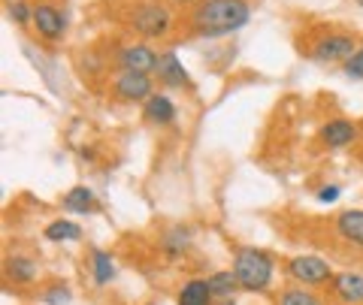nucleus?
Instances as JSON below:
<instances>
[{"label": "nucleus", "instance_id": "obj_1", "mask_svg": "<svg viewBox=\"0 0 363 305\" xmlns=\"http://www.w3.org/2000/svg\"><path fill=\"white\" fill-rule=\"evenodd\" d=\"M252 18V6L245 0H200L191 9L188 25L197 37L206 40H218V37H230V33L242 30Z\"/></svg>", "mask_w": 363, "mask_h": 305}, {"label": "nucleus", "instance_id": "obj_2", "mask_svg": "<svg viewBox=\"0 0 363 305\" xmlns=\"http://www.w3.org/2000/svg\"><path fill=\"white\" fill-rule=\"evenodd\" d=\"M233 275L240 278L242 290L260 293L269 287L272 281V260L260 251V248H240L233 254Z\"/></svg>", "mask_w": 363, "mask_h": 305}, {"label": "nucleus", "instance_id": "obj_3", "mask_svg": "<svg viewBox=\"0 0 363 305\" xmlns=\"http://www.w3.org/2000/svg\"><path fill=\"white\" fill-rule=\"evenodd\" d=\"M130 28L145 40H157V37H167L169 33V28H173V16H169V9L161 6V4H143V6L133 9Z\"/></svg>", "mask_w": 363, "mask_h": 305}, {"label": "nucleus", "instance_id": "obj_4", "mask_svg": "<svg viewBox=\"0 0 363 305\" xmlns=\"http://www.w3.org/2000/svg\"><path fill=\"white\" fill-rule=\"evenodd\" d=\"M354 52H357V46H354V37H351V33H327L324 40L315 42L312 58L321 61V64H336V61L345 64Z\"/></svg>", "mask_w": 363, "mask_h": 305}, {"label": "nucleus", "instance_id": "obj_5", "mask_svg": "<svg viewBox=\"0 0 363 305\" xmlns=\"http://www.w3.org/2000/svg\"><path fill=\"white\" fill-rule=\"evenodd\" d=\"M288 275L297 278L300 284H324V281L330 278V266L318 254H300L288 263Z\"/></svg>", "mask_w": 363, "mask_h": 305}, {"label": "nucleus", "instance_id": "obj_6", "mask_svg": "<svg viewBox=\"0 0 363 305\" xmlns=\"http://www.w3.org/2000/svg\"><path fill=\"white\" fill-rule=\"evenodd\" d=\"M112 91H116L118 100L124 103H145L155 91H152V76L145 73H118L116 85H112Z\"/></svg>", "mask_w": 363, "mask_h": 305}, {"label": "nucleus", "instance_id": "obj_7", "mask_svg": "<svg viewBox=\"0 0 363 305\" xmlns=\"http://www.w3.org/2000/svg\"><path fill=\"white\" fill-rule=\"evenodd\" d=\"M157 54L155 49H149L145 42H130V46H124L118 52V67L124 73H155V67H157Z\"/></svg>", "mask_w": 363, "mask_h": 305}, {"label": "nucleus", "instance_id": "obj_8", "mask_svg": "<svg viewBox=\"0 0 363 305\" xmlns=\"http://www.w3.org/2000/svg\"><path fill=\"white\" fill-rule=\"evenodd\" d=\"M33 28H37L43 40L55 42L67 33V16L61 9H55L52 4H40V6H33Z\"/></svg>", "mask_w": 363, "mask_h": 305}, {"label": "nucleus", "instance_id": "obj_9", "mask_svg": "<svg viewBox=\"0 0 363 305\" xmlns=\"http://www.w3.org/2000/svg\"><path fill=\"white\" fill-rule=\"evenodd\" d=\"M155 73H157V82L167 85V88H188L191 85V76L185 70V64L179 61L176 52H164L161 58H157Z\"/></svg>", "mask_w": 363, "mask_h": 305}, {"label": "nucleus", "instance_id": "obj_10", "mask_svg": "<svg viewBox=\"0 0 363 305\" xmlns=\"http://www.w3.org/2000/svg\"><path fill=\"white\" fill-rule=\"evenodd\" d=\"M354 139H357V127L345 118H330L321 127V142L327 149H345V145H351Z\"/></svg>", "mask_w": 363, "mask_h": 305}, {"label": "nucleus", "instance_id": "obj_11", "mask_svg": "<svg viewBox=\"0 0 363 305\" xmlns=\"http://www.w3.org/2000/svg\"><path fill=\"white\" fill-rule=\"evenodd\" d=\"M143 115L152 124H173L176 121V103L167 94H152L143 106Z\"/></svg>", "mask_w": 363, "mask_h": 305}, {"label": "nucleus", "instance_id": "obj_12", "mask_svg": "<svg viewBox=\"0 0 363 305\" xmlns=\"http://www.w3.org/2000/svg\"><path fill=\"white\" fill-rule=\"evenodd\" d=\"M333 290H336V297L342 302L357 305V302H363V275H357V272H339L333 278Z\"/></svg>", "mask_w": 363, "mask_h": 305}, {"label": "nucleus", "instance_id": "obj_13", "mask_svg": "<svg viewBox=\"0 0 363 305\" xmlns=\"http://www.w3.org/2000/svg\"><path fill=\"white\" fill-rule=\"evenodd\" d=\"M336 230L345 242H354L363 248V209H348L336 218Z\"/></svg>", "mask_w": 363, "mask_h": 305}, {"label": "nucleus", "instance_id": "obj_14", "mask_svg": "<svg viewBox=\"0 0 363 305\" xmlns=\"http://www.w3.org/2000/svg\"><path fill=\"white\" fill-rule=\"evenodd\" d=\"M37 260L28 257V254H13L6 260V275L16 281V284H30L33 278H37Z\"/></svg>", "mask_w": 363, "mask_h": 305}, {"label": "nucleus", "instance_id": "obj_15", "mask_svg": "<svg viewBox=\"0 0 363 305\" xmlns=\"http://www.w3.org/2000/svg\"><path fill=\"white\" fill-rule=\"evenodd\" d=\"M91 272H94V284H109V281H116V260H112L109 251H104V248H94L91 251Z\"/></svg>", "mask_w": 363, "mask_h": 305}, {"label": "nucleus", "instance_id": "obj_16", "mask_svg": "<svg viewBox=\"0 0 363 305\" xmlns=\"http://www.w3.org/2000/svg\"><path fill=\"white\" fill-rule=\"evenodd\" d=\"M179 305H212V290L206 278H191L179 290Z\"/></svg>", "mask_w": 363, "mask_h": 305}, {"label": "nucleus", "instance_id": "obj_17", "mask_svg": "<svg viewBox=\"0 0 363 305\" xmlns=\"http://www.w3.org/2000/svg\"><path fill=\"white\" fill-rule=\"evenodd\" d=\"M206 284H209L215 299H230L233 293L240 290V278L233 275V269H224V272H212L206 278Z\"/></svg>", "mask_w": 363, "mask_h": 305}, {"label": "nucleus", "instance_id": "obj_18", "mask_svg": "<svg viewBox=\"0 0 363 305\" xmlns=\"http://www.w3.org/2000/svg\"><path fill=\"white\" fill-rule=\"evenodd\" d=\"M94 206H97L94 190L85 188V185L73 188L70 194L64 197V209H67V212H73V214H88V212H94Z\"/></svg>", "mask_w": 363, "mask_h": 305}, {"label": "nucleus", "instance_id": "obj_19", "mask_svg": "<svg viewBox=\"0 0 363 305\" xmlns=\"http://www.w3.org/2000/svg\"><path fill=\"white\" fill-rule=\"evenodd\" d=\"M45 239L49 242H76V239H82V227L67 218H58L45 227Z\"/></svg>", "mask_w": 363, "mask_h": 305}, {"label": "nucleus", "instance_id": "obj_20", "mask_svg": "<svg viewBox=\"0 0 363 305\" xmlns=\"http://www.w3.org/2000/svg\"><path fill=\"white\" fill-rule=\"evenodd\" d=\"M191 239V233L185 230V227H173V230H167L164 233V242H161V248H164V254L167 257H182L188 251V242Z\"/></svg>", "mask_w": 363, "mask_h": 305}, {"label": "nucleus", "instance_id": "obj_21", "mask_svg": "<svg viewBox=\"0 0 363 305\" xmlns=\"http://www.w3.org/2000/svg\"><path fill=\"white\" fill-rule=\"evenodd\" d=\"M279 305H321V302H318V297H315V293H309V290H303V287H291V290L281 293Z\"/></svg>", "mask_w": 363, "mask_h": 305}, {"label": "nucleus", "instance_id": "obj_22", "mask_svg": "<svg viewBox=\"0 0 363 305\" xmlns=\"http://www.w3.org/2000/svg\"><path fill=\"white\" fill-rule=\"evenodd\" d=\"M6 16L13 18L16 25H33V6H28V0H13Z\"/></svg>", "mask_w": 363, "mask_h": 305}, {"label": "nucleus", "instance_id": "obj_23", "mask_svg": "<svg viewBox=\"0 0 363 305\" xmlns=\"http://www.w3.org/2000/svg\"><path fill=\"white\" fill-rule=\"evenodd\" d=\"M73 290L67 284H52L49 290H43V302L45 305H70Z\"/></svg>", "mask_w": 363, "mask_h": 305}, {"label": "nucleus", "instance_id": "obj_24", "mask_svg": "<svg viewBox=\"0 0 363 305\" xmlns=\"http://www.w3.org/2000/svg\"><path fill=\"white\" fill-rule=\"evenodd\" d=\"M342 73L348 79H354V82H360V79H363V46H357V52L342 64Z\"/></svg>", "mask_w": 363, "mask_h": 305}, {"label": "nucleus", "instance_id": "obj_25", "mask_svg": "<svg viewBox=\"0 0 363 305\" xmlns=\"http://www.w3.org/2000/svg\"><path fill=\"white\" fill-rule=\"evenodd\" d=\"M339 194H342V188L339 185H324L321 190H318V202H336Z\"/></svg>", "mask_w": 363, "mask_h": 305}, {"label": "nucleus", "instance_id": "obj_26", "mask_svg": "<svg viewBox=\"0 0 363 305\" xmlns=\"http://www.w3.org/2000/svg\"><path fill=\"white\" fill-rule=\"evenodd\" d=\"M79 154H82V157H85V161H94V151H91V149H82V151H79Z\"/></svg>", "mask_w": 363, "mask_h": 305}, {"label": "nucleus", "instance_id": "obj_27", "mask_svg": "<svg viewBox=\"0 0 363 305\" xmlns=\"http://www.w3.org/2000/svg\"><path fill=\"white\" fill-rule=\"evenodd\" d=\"M218 305H233V302H227V299H221V302H218Z\"/></svg>", "mask_w": 363, "mask_h": 305}, {"label": "nucleus", "instance_id": "obj_28", "mask_svg": "<svg viewBox=\"0 0 363 305\" xmlns=\"http://www.w3.org/2000/svg\"><path fill=\"white\" fill-rule=\"evenodd\" d=\"M357 6H360V9H363V0H357Z\"/></svg>", "mask_w": 363, "mask_h": 305}, {"label": "nucleus", "instance_id": "obj_29", "mask_svg": "<svg viewBox=\"0 0 363 305\" xmlns=\"http://www.w3.org/2000/svg\"><path fill=\"white\" fill-rule=\"evenodd\" d=\"M176 4H188V0H176Z\"/></svg>", "mask_w": 363, "mask_h": 305}]
</instances>
